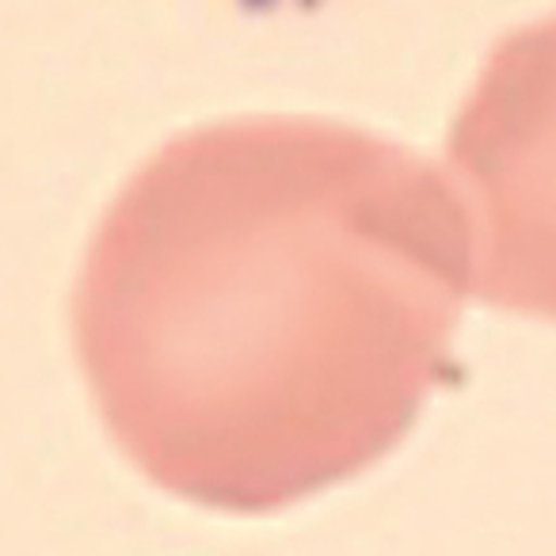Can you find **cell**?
I'll use <instances>...</instances> for the list:
<instances>
[{"mask_svg": "<svg viewBox=\"0 0 556 556\" xmlns=\"http://www.w3.org/2000/svg\"><path fill=\"white\" fill-rule=\"evenodd\" d=\"M469 222L401 141L302 115L199 126L108 206L73 343L161 492L275 515L355 480L457 381Z\"/></svg>", "mask_w": 556, "mask_h": 556, "instance_id": "6da1fadb", "label": "cell"}, {"mask_svg": "<svg viewBox=\"0 0 556 556\" xmlns=\"http://www.w3.org/2000/svg\"><path fill=\"white\" fill-rule=\"evenodd\" d=\"M484 305L556 325V16L495 47L446 138Z\"/></svg>", "mask_w": 556, "mask_h": 556, "instance_id": "7a4b0ae2", "label": "cell"}]
</instances>
